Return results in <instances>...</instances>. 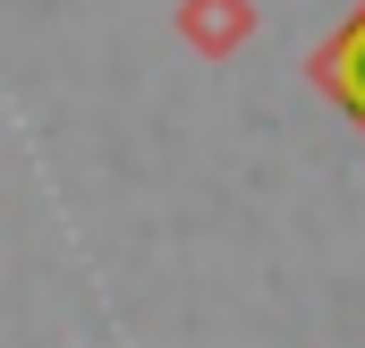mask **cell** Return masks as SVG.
<instances>
[{
	"mask_svg": "<svg viewBox=\"0 0 365 348\" xmlns=\"http://www.w3.org/2000/svg\"><path fill=\"white\" fill-rule=\"evenodd\" d=\"M314 86H323V93H331V102L365 128V9L331 34V43H323V51H314Z\"/></svg>",
	"mask_w": 365,
	"mask_h": 348,
	"instance_id": "6da1fadb",
	"label": "cell"
},
{
	"mask_svg": "<svg viewBox=\"0 0 365 348\" xmlns=\"http://www.w3.org/2000/svg\"><path fill=\"white\" fill-rule=\"evenodd\" d=\"M187 34H195L204 51H230V43L247 34V9H238V0H187Z\"/></svg>",
	"mask_w": 365,
	"mask_h": 348,
	"instance_id": "7a4b0ae2",
	"label": "cell"
}]
</instances>
